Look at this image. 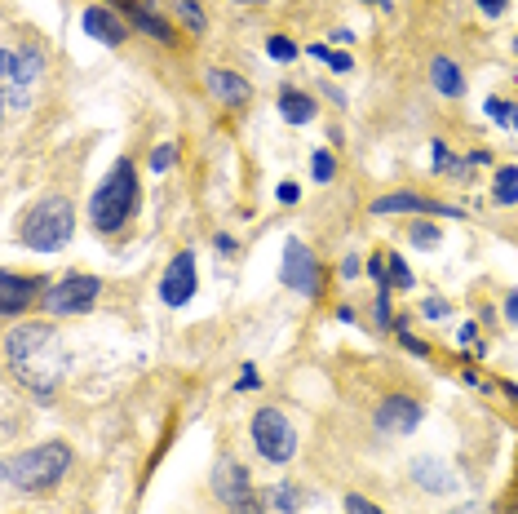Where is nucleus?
Instances as JSON below:
<instances>
[{
    "mask_svg": "<svg viewBox=\"0 0 518 514\" xmlns=\"http://www.w3.org/2000/svg\"><path fill=\"white\" fill-rule=\"evenodd\" d=\"M5 359L14 368V377L27 390H36L40 399H49L67 373V351H62V337L54 324H18L14 333L5 337Z\"/></svg>",
    "mask_w": 518,
    "mask_h": 514,
    "instance_id": "obj_1",
    "label": "nucleus"
},
{
    "mask_svg": "<svg viewBox=\"0 0 518 514\" xmlns=\"http://www.w3.org/2000/svg\"><path fill=\"white\" fill-rule=\"evenodd\" d=\"M133 209H138V169L129 160H116V169L102 178V187L89 200V222L98 235H111L133 218Z\"/></svg>",
    "mask_w": 518,
    "mask_h": 514,
    "instance_id": "obj_2",
    "label": "nucleus"
},
{
    "mask_svg": "<svg viewBox=\"0 0 518 514\" xmlns=\"http://www.w3.org/2000/svg\"><path fill=\"white\" fill-rule=\"evenodd\" d=\"M71 231H76V213H71V200H62V195H45L40 204H31L23 218V244L36 253L67 249Z\"/></svg>",
    "mask_w": 518,
    "mask_h": 514,
    "instance_id": "obj_3",
    "label": "nucleus"
},
{
    "mask_svg": "<svg viewBox=\"0 0 518 514\" xmlns=\"http://www.w3.org/2000/svg\"><path fill=\"white\" fill-rule=\"evenodd\" d=\"M67 466H71V452H67V444L54 439V444H40V448H27V452H18V457H9L5 479L23 492H45L67 475Z\"/></svg>",
    "mask_w": 518,
    "mask_h": 514,
    "instance_id": "obj_4",
    "label": "nucleus"
},
{
    "mask_svg": "<svg viewBox=\"0 0 518 514\" xmlns=\"http://www.w3.org/2000/svg\"><path fill=\"white\" fill-rule=\"evenodd\" d=\"M0 80H5V107L9 111L27 107L36 85L45 80V54L31 45H23V49L9 45L5 54H0Z\"/></svg>",
    "mask_w": 518,
    "mask_h": 514,
    "instance_id": "obj_5",
    "label": "nucleus"
},
{
    "mask_svg": "<svg viewBox=\"0 0 518 514\" xmlns=\"http://www.w3.org/2000/svg\"><path fill=\"white\" fill-rule=\"evenodd\" d=\"M253 444L271 466H288L297 452V430L279 408H257L253 417Z\"/></svg>",
    "mask_w": 518,
    "mask_h": 514,
    "instance_id": "obj_6",
    "label": "nucleus"
},
{
    "mask_svg": "<svg viewBox=\"0 0 518 514\" xmlns=\"http://www.w3.org/2000/svg\"><path fill=\"white\" fill-rule=\"evenodd\" d=\"M98 293H102L98 275H67V280L49 284V293L40 302H45L49 315H85V311H93Z\"/></svg>",
    "mask_w": 518,
    "mask_h": 514,
    "instance_id": "obj_7",
    "label": "nucleus"
},
{
    "mask_svg": "<svg viewBox=\"0 0 518 514\" xmlns=\"http://www.w3.org/2000/svg\"><path fill=\"white\" fill-rule=\"evenodd\" d=\"M279 284L302 297H319V262L315 253L306 249L302 240H288L284 244V262H279Z\"/></svg>",
    "mask_w": 518,
    "mask_h": 514,
    "instance_id": "obj_8",
    "label": "nucleus"
},
{
    "mask_svg": "<svg viewBox=\"0 0 518 514\" xmlns=\"http://www.w3.org/2000/svg\"><path fill=\"white\" fill-rule=\"evenodd\" d=\"M160 297L164 306H186L195 297V253H178L169 262V271L160 280Z\"/></svg>",
    "mask_w": 518,
    "mask_h": 514,
    "instance_id": "obj_9",
    "label": "nucleus"
},
{
    "mask_svg": "<svg viewBox=\"0 0 518 514\" xmlns=\"http://www.w3.org/2000/svg\"><path fill=\"white\" fill-rule=\"evenodd\" d=\"M45 293H49V284L40 280V275H14V271L0 275V311L5 315H18L23 306H31Z\"/></svg>",
    "mask_w": 518,
    "mask_h": 514,
    "instance_id": "obj_10",
    "label": "nucleus"
},
{
    "mask_svg": "<svg viewBox=\"0 0 518 514\" xmlns=\"http://www.w3.org/2000/svg\"><path fill=\"white\" fill-rule=\"evenodd\" d=\"M372 213L377 218H386V213H439V218H465L461 209H452V204H439V200H426V195H412V191H399V195H381V200H372Z\"/></svg>",
    "mask_w": 518,
    "mask_h": 514,
    "instance_id": "obj_11",
    "label": "nucleus"
},
{
    "mask_svg": "<svg viewBox=\"0 0 518 514\" xmlns=\"http://www.w3.org/2000/svg\"><path fill=\"white\" fill-rule=\"evenodd\" d=\"M377 426L386 430V435H412V430L421 426V404L408 395H390L386 404L377 408Z\"/></svg>",
    "mask_w": 518,
    "mask_h": 514,
    "instance_id": "obj_12",
    "label": "nucleus"
},
{
    "mask_svg": "<svg viewBox=\"0 0 518 514\" xmlns=\"http://www.w3.org/2000/svg\"><path fill=\"white\" fill-rule=\"evenodd\" d=\"M213 492L222 497V506H226V510L240 506L244 497H253V483H248V470L240 466V461L222 457V461H217V470H213Z\"/></svg>",
    "mask_w": 518,
    "mask_h": 514,
    "instance_id": "obj_13",
    "label": "nucleus"
},
{
    "mask_svg": "<svg viewBox=\"0 0 518 514\" xmlns=\"http://www.w3.org/2000/svg\"><path fill=\"white\" fill-rule=\"evenodd\" d=\"M80 27H85V36H93V40H102V45H124L129 40V27L116 18V9H107V5H93V9H85L80 14Z\"/></svg>",
    "mask_w": 518,
    "mask_h": 514,
    "instance_id": "obj_14",
    "label": "nucleus"
},
{
    "mask_svg": "<svg viewBox=\"0 0 518 514\" xmlns=\"http://www.w3.org/2000/svg\"><path fill=\"white\" fill-rule=\"evenodd\" d=\"M412 483H421L426 492H439L443 497V492L457 488V470H452L443 457H417L412 461Z\"/></svg>",
    "mask_w": 518,
    "mask_h": 514,
    "instance_id": "obj_15",
    "label": "nucleus"
},
{
    "mask_svg": "<svg viewBox=\"0 0 518 514\" xmlns=\"http://www.w3.org/2000/svg\"><path fill=\"white\" fill-rule=\"evenodd\" d=\"M204 85H209V94H213V98L231 102V107H244V102L253 98L248 80H244V76H235V71H226V67H209V71H204Z\"/></svg>",
    "mask_w": 518,
    "mask_h": 514,
    "instance_id": "obj_16",
    "label": "nucleus"
},
{
    "mask_svg": "<svg viewBox=\"0 0 518 514\" xmlns=\"http://www.w3.org/2000/svg\"><path fill=\"white\" fill-rule=\"evenodd\" d=\"M279 116H284L288 125H306V120H315V98L293 89V85H284L279 89Z\"/></svg>",
    "mask_w": 518,
    "mask_h": 514,
    "instance_id": "obj_17",
    "label": "nucleus"
},
{
    "mask_svg": "<svg viewBox=\"0 0 518 514\" xmlns=\"http://www.w3.org/2000/svg\"><path fill=\"white\" fill-rule=\"evenodd\" d=\"M430 80H434V89H439L443 98H461L465 94V76H461V67L452 63V58H434Z\"/></svg>",
    "mask_w": 518,
    "mask_h": 514,
    "instance_id": "obj_18",
    "label": "nucleus"
},
{
    "mask_svg": "<svg viewBox=\"0 0 518 514\" xmlns=\"http://www.w3.org/2000/svg\"><path fill=\"white\" fill-rule=\"evenodd\" d=\"M129 18H133V27H138V32H147V36H155V40H164V45H169V40H173V27L164 23V18H160V9L147 5V0H138V9H133Z\"/></svg>",
    "mask_w": 518,
    "mask_h": 514,
    "instance_id": "obj_19",
    "label": "nucleus"
},
{
    "mask_svg": "<svg viewBox=\"0 0 518 514\" xmlns=\"http://www.w3.org/2000/svg\"><path fill=\"white\" fill-rule=\"evenodd\" d=\"M266 501H271V510H284V514H297L306 506V492L293 488V483H275L271 492H266Z\"/></svg>",
    "mask_w": 518,
    "mask_h": 514,
    "instance_id": "obj_20",
    "label": "nucleus"
},
{
    "mask_svg": "<svg viewBox=\"0 0 518 514\" xmlns=\"http://www.w3.org/2000/svg\"><path fill=\"white\" fill-rule=\"evenodd\" d=\"M483 111L496 120V125H505V129H518V102H505V98H488L483 102Z\"/></svg>",
    "mask_w": 518,
    "mask_h": 514,
    "instance_id": "obj_21",
    "label": "nucleus"
},
{
    "mask_svg": "<svg viewBox=\"0 0 518 514\" xmlns=\"http://www.w3.org/2000/svg\"><path fill=\"white\" fill-rule=\"evenodd\" d=\"M333 173H337L333 151H315V156H310V178L315 182H333Z\"/></svg>",
    "mask_w": 518,
    "mask_h": 514,
    "instance_id": "obj_22",
    "label": "nucleus"
},
{
    "mask_svg": "<svg viewBox=\"0 0 518 514\" xmlns=\"http://www.w3.org/2000/svg\"><path fill=\"white\" fill-rule=\"evenodd\" d=\"M266 54H271L275 63H293V58H297V45H293L288 36H271V40H266Z\"/></svg>",
    "mask_w": 518,
    "mask_h": 514,
    "instance_id": "obj_23",
    "label": "nucleus"
},
{
    "mask_svg": "<svg viewBox=\"0 0 518 514\" xmlns=\"http://www.w3.org/2000/svg\"><path fill=\"white\" fill-rule=\"evenodd\" d=\"M386 262H390V284H395V289H412V271H408V262H403L399 253H386Z\"/></svg>",
    "mask_w": 518,
    "mask_h": 514,
    "instance_id": "obj_24",
    "label": "nucleus"
},
{
    "mask_svg": "<svg viewBox=\"0 0 518 514\" xmlns=\"http://www.w3.org/2000/svg\"><path fill=\"white\" fill-rule=\"evenodd\" d=\"M412 244L434 249V244H439V226H434V222H412Z\"/></svg>",
    "mask_w": 518,
    "mask_h": 514,
    "instance_id": "obj_25",
    "label": "nucleus"
},
{
    "mask_svg": "<svg viewBox=\"0 0 518 514\" xmlns=\"http://www.w3.org/2000/svg\"><path fill=\"white\" fill-rule=\"evenodd\" d=\"M178 9H182V23L191 27V32H204V9L195 5V0H182Z\"/></svg>",
    "mask_w": 518,
    "mask_h": 514,
    "instance_id": "obj_26",
    "label": "nucleus"
},
{
    "mask_svg": "<svg viewBox=\"0 0 518 514\" xmlns=\"http://www.w3.org/2000/svg\"><path fill=\"white\" fill-rule=\"evenodd\" d=\"M173 160H178V147H169V142H164V147H155V156H151V169H155V173H164V169H169Z\"/></svg>",
    "mask_w": 518,
    "mask_h": 514,
    "instance_id": "obj_27",
    "label": "nucleus"
},
{
    "mask_svg": "<svg viewBox=\"0 0 518 514\" xmlns=\"http://www.w3.org/2000/svg\"><path fill=\"white\" fill-rule=\"evenodd\" d=\"M381 257H386V253L368 257V262H364V266H368V275H372V280H377V284H381V289H390V280H386V266H390V262H381Z\"/></svg>",
    "mask_w": 518,
    "mask_h": 514,
    "instance_id": "obj_28",
    "label": "nucleus"
},
{
    "mask_svg": "<svg viewBox=\"0 0 518 514\" xmlns=\"http://www.w3.org/2000/svg\"><path fill=\"white\" fill-rule=\"evenodd\" d=\"M479 5L483 18H505V9H510V0H474Z\"/></svg>",
    "mask_w": 518,
    "mask_h": 514,
    "instance_id": "obj_29",
    "label": "nucleus"
},
{
    "mask_svg": "<svg viewBox=\"0 0 518 514\" xmlns=\"http://www.w3.org/2000/svg\"><path fill=\"white\" fill-rule=\"evenodd\" d=\"M390 289H377V306H372V315H377V328H386L390 324Z\"/></svg>",
    "mask_w": 518,
    "mask_h": 514,
    "instance_id": "obj_30",
    "label": "nucleus"
},
{
    "mask_svg": "<svg viewBox=\"0 0 518 514\" xmlns=\"http://www.w3.org/2000/svg\"><path fill=\"white\" fill-rule=\"evenodd\" d=\"M399 342H403V346H408V351H412V355H421V359H426V355H430V346H426V342H421V337H412V333H408V328H403V324H399Z\"/></svg>",
    "mask_w": 518,
    "mask_h": 514,
    "instance_id": "obj_31",
    "label": "nucleus"
},
{
    "mask_svg": "<svg viewBox=\"0 0 518 514\" xmlns=\"http://www.w3.org/2000/svg\"><path fill=\"white\" fill-rule=\"evenodd\" d=\"M346 514H381L368 497H346Z\"/></svg>",
    "mask_w": 518,
    "mask_h": 514,
    "instance_id": "obj_32",
    "label": "nucleus"
},
{
    "mask_svg": "<svg viewBox=\"0 0 518 514\" xmlns=\"http://www.w3.org/2000/svg\"><path fill=\"white\" fill-rule=\"evenodd\" d=\"M359 271H364V262H359L355 253H346V257H341V280H355Z\"/></svg>",
    "mask_w": 518,
    "mask_h": 514,
    "instance_id": "obj_33",
    "label": "nucleus"
},
{
    "mask_svg": "<svg viewBox=\"0 0 518 514\" xmlns=\"http://www.w3.org/2000/svg\"><path fill=\"white\" fill-rule=\"evenodd\" d=\"M275 195H279L284 204H297V195H302V187H297V182H279Z\"/></svg>",
    "mask_w": 518,
    "mask_h": 514,
    "instance_id": "obj_34",
    "label": "nucleus"
},
{
    "mask_svg": "<svg viewBox=\"0 0 518 514\" xmlns=\"http://www.w3.org/2000/svg\"><path fill=\"white\" fill-rule=\"evenodd\" d=\"M328 67H333L337 76H350V71H355V58H350V54H333V63H328Z\"/></svg>",
    "mask_w": 518,
    "mask_h": 514,
    "instance_id": "obj_35",
    "label": "nucleus"
},
{
    "mask_svg": "<svg viewBox=\"0 0 518 514\" xmlns=\"http://www.w3.org/2000/svg\"><path fill=\"white\" fill-rule=\"evenodd\" d=\"M421 311H426L430 320H443V315H448V302H439V297H430V302L421 306Z\"/></svg>",
    "mask_w": 518,
    "mask_h": 514,
    "instance_id": "obj_36",
    "label": "nucleus"
},
{
    "mask_svg": "<svg viewBox=\"0 0 518 514\" xmlns=\"http://www.w3.org/2000/svg\"><path fill=\"white\" fill-rule=\"evenodd\" d=\"M496 204H518V187H496Z\"/></svg>",
    "mask_w": 518,
    "mask_h": 514,
    "instance_id": "obj_37",
    "label": "nucleus"
},
{
    "mask_svg": "<svg viewBox=\"0 0 518 514\" xmlns=\"http://www.w3.org/2000/svg\"><path fill=\"white\" fill-rule=\"evenodd\" d=\"M448 514H492L483 501H465V506H457V510H448Z\"/></svg>",
    "mask_w": 518,
    "mask_h": 514,
    "instance_id": "obj_38",
    "label": "nucleus"
},
{
    "mask_svg": "<svg viewBox=\"0 0 518 514\" xmlns=\"http://www.w3.org/2000/svg\"><path fill=\"white\" fill-rule=\"evenodd\" d=\"M306 54L319 58V63H333V49H328V45H306Z\"/></svg>",
    "mask_w": 518,
    "mask_h": 514,
    "instance_id": "obj_39",
    "label": "nucleus"
},
{
    "mask_svg": "<svg viewBox=\"0 0 518 514\" xmlns=\"http://www.w3.org/2000/svg\"><path fill=\"white\" fill-rule=\"evenodd\" d=\"M231 514H262V506H257V501H253V497H244V501H240V506H231Z\"/></svg>",
    "mask_w": 518,
    "mask_h": 514,
    "instance_id": "obj_40",
    "label": "nucleus"
},
{
    "mask_svg": "<svg viewBox=\"0 0 518 514\" xmlns=\"http://www.w3.org/2000/svg\"><path fill=\"white\" fill-rule=\"evenodd\" d=\"M505 315H510V324L518 328V293H510V297H505Z\"/></svg>",
    "mask_w": 518,
    "mask_h": 514,
    "instance_id": "obj_41",
    "label": "nucleus"
},
{
    "mask_svg": "<svg viewBox=\"0 0 518 514\" xmlns=\"http://www.w3.org/2000/svg\"><path fill=\"white\" fill-rule=\"evenodd\" d=\"M333 40H337V45H355V32H346V27H337Z\"/></svg>",
    "mask_w": 518,
    "mask_h": 514,
    "instance_id": "obj_42",
    "label": "nucleus"
},
{
    "mask_svg": "<svg viewBox=\"0 0 518 514\" xmlns=\"http://www.w3.org/2000/svg\"><path fill=\"white\" fill-rule=\"evenodd\" d=\"M257 386V373H253V368H244V377H240V390H253Z\"/></svg>",
    "mask_w": 518,
    "mask_h": 514,
    "instance_id": "obj_43",
    "label": "nucleus"
},
{
    "mask_svg": "<svg viewBox=\"0 0 518 514\" xmlns=\"http://www.w3.org/2000/svg\"><path fill=\"white\" fill-rule=\"evenodd\" d=\"M235 5H266V0H235Z\"/></svg>",
    "mask_w": 518,
    "mask_h": 514,
    "instance_id": "obj_44",
    "label": "nucleus"
},
{
    "mask_svg": "<svg viewBox=\"0 0 518 514\" xmlns=\"http://www.w3.org/2000/svg\"><path fill=\"white\" fill-rule=\"evenodd\" d=\"M514 54H518V36H514Z\"/></svg>",
    "mask_w": 518,
    "mask_h": 514,
    "instance_id": "obj_45",
    "label": "nucleus"
}]
</instances>
